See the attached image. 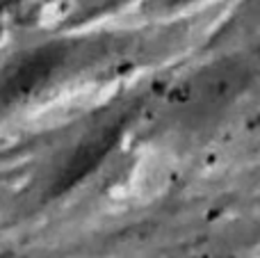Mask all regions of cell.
<instances>
[{
  "label": "cell",
  "instance_id": "obj_2",
  "mask_svg": "<svg viewBox=\"0 0 260 258\" xmlns=\"http://www.w3.org/2000/svg\"><path fill=\"white\" fill-rule=\"evenodd\" d=\"M189 3H197V0H157V5H162V7H167V9L185 7V5H189Z\"/></svg>",
  "mask_w": 260,
  "mask_h": 258
},
{
  "label": "cell",
  "instance_id": "obj_1",
  "mask_svg": "<svg viewBox=\"0 0 260 258\" xmlns=\"http://www.w3.org/2000/svg\"><path fill=\"white\" fill-rule=\"evenodd\" d=\"M260 67L251 57L231 55L208 62L171 87L165 101V114L178 126L201 131L229 117L249 91L256 89Z\"/></svg>",
  "mask_w": 260,
  "mask_h": 258
}]
</instances>
